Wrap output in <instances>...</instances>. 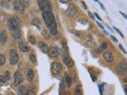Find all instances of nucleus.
Returning a JSON list of instances; mask_svg holds the SVG:
<instances>
[{"instance_id": "obj_1", "label": "nucleus", "mask_w": 127, "mask_h": 95, "mask_svg": "<svg viewBox=\"0 0 127 95\" xmlns=\"http://www.w3.org/2000/svg\"><path fill=\"white\" fill-rule=\"evenodd\" d=\"M42 18L44 22H45L46 26L49 28L50 33L53 35L57 34V22L54 18V15L51 11H45L42 13Z\"/></svg>"}, {"instance_id": "obj_2", "label": "nucleus", "mask_w": 127, "mask_h": 95, "mask_svg": "<svg viewBox=\"0 0 127 95\" xmlns=\"http://www.w3.org/2000/svg\"><path fill=\"white\" fill-rule=\"evenodd\" d=\"M20 19L15 16L13 18H10L7 22V27L9 30L12 33L13 36L15 38L20 37V31H19V25H20Z\"/></svg>"}, {"instance_id": "obj_3", "label": "nucleus", "mask_w": 127, "mask_h": 95, "mask_svg": "<svg viewBox=\"0 0 127 95\" xmlns=\"http://www.w3.org/2000/svg\"><path fill=\"white\" fill-rule=\"evenodd\" d=\"M37 1H38V6L40 10H41L43 12L51 10L52 6L49 0H37Z\"/></svg>"}, {"instance_id": "obj_4", "label": "nucleus", "mask_w": 127, "mask_h": 95, "mask_svg": "<svg viewBox=\"0 0 127 95\" xmlns=\"http://www.w3.org/2000/svg\"><path fill=\"white\" fill-rule=\"evenodd\" d=\"M66 15L69 18H71V19L76 18L77 16H78L77 8L73 5H71L68 8H67V10H66Z\"/></svg>"}, {"instance_id": "obj_5", "label": "nucleus", "mask_w": 127, "mask_h": 95, "mask_svg": "<svg viewBox=\"0 0 127 95\" xmlns=\"http://www.w3.org/2000/svg\"><path fill=\"white\" fill-rule=\"evenodd\" d=\"M117 71L119 74L123 75L127 73V63L125 60L120 62L117 66Z\"/></svg>"}, {"instance_id": "obj_6", "label": "nucleus", "mask_w": 127, "mask_h": 95, "mask_svg": "<svg viewBox=\"0 0 127 95\" xmlns=\"http://www.w3.org/2000/svg\"><path fill=\"white\" fill-rule=\"evenodd\" d=\"M18 61V54L17 50L11 49L10 51V63L12 65L16 64Z\"/></svg>"}, {"instance_id": "obj_7", "label": "nucleus", "mask_w": 127, "mask_h": 95, "mask_svg": "<svg viewBox=\"0 0 127 95\" xmlns=\"http://www.w3.org/2000/svg\"><path fill=\"white\" fill-rule=\"evenodd\" d=\"M85 43L87 44V45L91 48H96V41H95V38L91 36V34H88L85 37Z\"/></svg>"}, {"instance_id": "obj_8", "label": "nucleus", "mask_w": 127, "mask_h": 95, "mask_svg": "<svg viewBox=\"0 0 127 95\" xmlns=\"http://www.w3.org/2000/svg\"><path fill=\"white\" fill-rule=\"evenodd\" d=\"M62 70V65L58 62H53L51 65V71L52 73L54 74H59Z\"/></svg>"}, {"instance_id": "obj_9", "label": "nucleus", "mask_w": 127, "mask_h": 95, "mask_svg": "<svg viewBox=\"0 0 127 95\" xmlns=\"http://www.w3.org/2000/svg\"><path fill=\"white\" fill-rule=\"evenodd\" d=\"M14 8L16 11L19 12L20 14H24L25 13V7L22 5V3L19 1V0H15L13 3Z\"/></svg>"}, {"instance_id": "obj_10", "label": "nucleus", "mask_w": 127, "mask_h": 95, "mask_svg": "<svg viewBox=\"0 0 127 95\" xmlns=\"http://www.w3.org/2000/svg\"><path fill=\"white\" fill-rule=\"evenodd\" d=\"M23 82V77L20 71H16L14 75V85L18 86Z\"/></svg>"}, {"instance_id": "obj_11", "label": "nucleus", "mask_w": 127, "mask_h": 95, "mask_svg": "<svg viewBox=\"0 0 127 95\" xmlns=\"http://www.w3.org/2000/svg\"><path fill=\"white\" fill-rule=\"evenodd\" d=\"M102 55H103V57H104V59H106V61L108 62V63H112L114 61V57L112 52H111V51H109V50L104 51L103 54H102Z\"/></svg>"}, {"instance_id": "obj_12", "label": "nucleus", "mask_w": 127, "mask_h": 95, "mask_svg": "<svg viewBox=\"0 0 127 95\" xmlns=\"http://www.w3.org/2000/svg\"><path fill=\"white\" fill-rule=\"evenodd\" d=\"M48 54H49V56L53 57V58H55V57H57L59 55V51H58V48L57 47H51V48H49V50H48Z\"/></svg>"}, {"instance_id": "obj_13", "label": "nucleus", "mask_w": 127, "mask_h": 95, "mask_svg": "<svg viewBox=\"0 0 127 95\" xmlns=\"http://www.w3.org/2000/svg\"><path fill=\"white\" fill-rule=\"evenodd\" d=\"M63 62L67 67H72L74 66V61L68 56H66L64 58Z\"/></svg>"}, {"instance_id": "obj_14", "label": "nucleus", "mask_w": 127, "mask_h": 95, "mask_svg": "<svg viewBox=\"0 0 127 95\" xmlns=\"http://www.w3.org/2000/svg\"><path fill=\"white\" fill-rule=\"evenodd\" d=\"M38 46L40 48V49H41L43 51V52H45V53L48 52V50H49V47H48V45H46L45 42H43V41L39 42Z\"/></svg>"}, {"instance_id": "obj_15", "label": "nucleus", "mask_w": 127, "mask_h": 95, "mask_svg": "<svg viewBox=\"0 0 127 95\" xmlns=\"http://www.w3.org/2000/svg\"><path fill=\"white\" fill-rule=\"evenodd\" d=\"M36 94V89L33 85H30L27 87V93L26 95H35Z\"/></svg>"}, {"instance_id": "obj_16", "label": "nucleus", "mask_w": 127, "mask_h": 95, "mask_svg": "<svg viewBox=\"0 0 127 95\" xmlns=\"http://www.w3.org/2000/svg\"><path fill=\"white\" fill-rule=\"evenodd\" d=\"M18 45H19V48L21 49L23 52H27V51H30V47L27 45H26V44H24L22 41H20Z\"/></svg>"}, {"instance_id": "obj_17", "label": "nucleus", "mask_w": 127, "mask_h": 95, "mask_svg": "<svg viewBox=\"0 0 127 95\" xmlns=\"http://www.w3.org/2000/svg\"><path fill=\"white\" fill-rule=\"evenodd\" d=\"M34 77V73L32 69H29L27 71V73H26V79L29 82H32V80L33 79Z\"/></svg>"}, {"instance_id": "obj_18", "label": "nucleus", "mask_w": 127, "mask_h": 95, "mask_svg": "<svg viewBox=\"0 0 127 95\" xmlns=\"http://www.w3.org/2000/svg\"><path fill=\"white\" fill-rule=\"evenodd\" d=\"M64 77H65V81H66V83H67V86L68 87V88H70L71 85V82H72L70 74H68V73L66 72L65 74H64Z\"/></svg>"}, {"instance_id": "obj_19", "label": "nucleus", "mask_w": 127, "mask_h": 95, "mask_svg": "<svg viewBox=\"0 0 127 95\" xmlns=\"http://www.w3.org/2000/svg\"><path fill=\"white\" fill-rule=\"evenodd\" d=\"M18 95H26L27 87L26 86H21L18 89Z\"/></svg>"}, {"instance_id": "obj_20", "label": "nucleus", "mask_w": 127, "mask_h": 95, "mask_svg": "<svg viewBox=\"0 0 127 95\" xmlns=\"http://www.w3.org/2000/svg\"><path fill=\"white\" fill-rule=\"evenodd\" d=\"M7 39V35L5 31H1L0 32V42L1 43H5Z\"/></svg>"}, {"instance_id": "obj_21", "label": "nucleus", "mask_w": 127, "mask_h": 95, "mask_svg": "<svg viewBox=\"0 0 127 95\" xmlns=\"http://www.w3.org/2000/svg\"><path fill=\"white\" fill-rule=\"evenodd\" d=\"M74 95H83V90H82V86L80 84H79L75 86Z\"/></svg>"}, {"instance_id": "obj_22", "label": "nucleus", "mask_w": 127, "mask_h": 95, "mask_svg": "<svg viewBox=\"0 0 127 95\" xmlns=\"http://www.w3.org/2000/svg\"><path fill=\"white\" fill-rule=\"evenodd\" d=\"M32 25H35L37 28H38L39 29L41 28V22H40V20L37 18H34L33 21H32Z\"/></svg>"}, {"instance_id": "obj_23", "label": "nucleus", "mask_w": 127, "mask_h": 95, "mask_svg": "<svg viewBox=\"0 0 127 95\" xmlns=\"http://www.w3.org/2000/svg\"><path fill=\"white\" fill-rule=\"evenodd\" d=\"M107 48V44L106 42H102L100 46L98 47V53H101L102 51H103V50H105L106 48Z\"/></svg>"}, {"instance_id": "obj_24", "label": "nucleus", "mask_w": 127, "mask_h": 95, "mask_svg": "<svg viewBox=\"0 0 127 95\" xmlns=\"http://www.w3.org/2000/svg\"><path fill=\"white\" fill-rule=\"evenodd\" d=\"M30 61L33 63H37V58H36V55L34 54H31L30 55Z\"/></svg>"}, {"instance_id": "obj_25", "label": "nucleus", "mask_w": 127, "mask_h": 95, "mask_svg": "<svg viewBox=\"0 0 127 95\" xmlns=\"http://www.w3.org/2000/svg\"><path fill=\"white\" fill-rule=\"evenodd\" d=\"M6 62V59L2 55H0V67L2 66Z\"/></svg>"}, {"instance_id": "obj_26", "label": "nucleus", "mask_w": 127, "mask_h": 95, "mask_svg": "<svg viewBox=\"0 0 127 95\" xmlns=\"http://www.w3.org/2000/svg\"><path fill=\"white\" fill-rule=\"evenodd\" d=\"M29 41L32 45H36V39L33 36H30V37H29Z\"/></svg>"}, {"instance_id": "obj_27", "label": "nucleus", "mask_w": 127, "mask_h": 95, "mask_svg": "<svg viewBox=\"0 0 127 95\" xmlns=\"http://www.w3.org/2000/svg\"><path fill=\"white\" fill-rule=\"evenodd\" d=\"M42 35H43L45 37H46L47 39H49V38L50 37V34H49V33L48 31H46V30H44V31L42 32Z\"/></svg>"}, {"instance_id": "obj_28", "label": "nucleus", "mask_w": 127, "mask_h": 95, "mask_svg": "<svg viewBox=\"0 0 127 95\" xmlns=\"http://www.w3.org/2000/svg\"><path fill=\"white\" fill-rule=\"evenodd\" d=\"M70 76L71 78V79H73L74 81H75V78H76V76H75V71H72L70 72Z\"/></svg>"}, {"instance_id": "obj_29", "label": "nucleus", "mask_w": 127, "mask_h": 95, "mask_svg": "<svg viewBox=\"0 0 127 95\" xmlns=\"http://www.w3.org/2000/svg\"><path fill=\"white\" fill-rule=\"evenodd\" d=\"M4 77L6 78V79L8 81L9 80V79L10 78V71H6L5 72V74H4Z\"/></svg>"}, {"instance_id": "obj_30", "label": "nucleus", "mask_w": 127, "mask_h": 95, "mask_svg": "<svg viewBox=\"0 0 127 95\" xmlns=\"http://www.w3.org/2000/svg\"><path fill=\"white\" fill-rule=\"evenodd\" d=\"M71 33H72L73 34H75V36H77V37H81V32H79V31H71Z\"/></svg>"}, {"instance_id": "obj_31", "label": "nucleus", "mask_w": 127, "mask_h": 95, "mask_svg": "<svg viewBox=\"0 0 127 95\" xmlns=\"http://www.w3.org/2000/svg\"><path fill=\"white\" fill-rule=\"evenodd\" d=\"M7 80L4 76H0V82L1 83H5Z\"/></svg>"}, {"instance_id": "obj_32", "label": "nucleus", "mask_w": 127, "mask_h": 95, "mask_svg": "<svg viewBox=\"0 0 127 95\" xmlns=\"http://www.w3.org/2000/svg\"><path fill=\"white\" fill-rule=\"evenodd\" d=\"M60 2H61V3L69 4V3H71V0H60Z\"/></svg>"}, {"instance_id": "obj_33", "label": "nucleus", "mask_w": 127, "mask_h": 95, "mask_svg": "<svg viewBox=\"0 0 127 95\" xmlns=\"http://www.w3.org/2000/svg\"><path fill=\"white\" fill-rule=\"evenodd\" d=\"M118 47H119V48H120V50H121V51H123V52H124L125 54H126V50L124 49V48H123V47H122V45H119V46H118Z\"/></svg>"}, {"instance_id": "obj_34", "label": "nucleus", "mask_w": 127, "mask_h": 95, "mask_svg": "<svg viewBox=\"0 0 127 95\" xmlns=\"http://www.w3.org/2000/svg\"><path fill=\"white\" fill-rule=\"evenodd\" d=\"M114 29L115 30H116L119 34H120V36H121L122 37H124V36H123V34L122 33V32H121V31H119V29H117V28H115V27L114 28Z\"/></svg>"}, {"instance_id": "obj_35", "label": "nucleus", "mask_w": 127, "mask_h": 95, "mask_svg": "<svg viewBox=\"0 0 127 95\" xmlns=\"http://www.w3.org/2000/svg\"><path fill=\"white\" fill-rule=\"evenodd\" d=\"M63 46H64V49L66 50V51H68V48H67V46L66 42H63Z\"/></svg>"}, {"instance_id": "obj_36", "label": "nucleus", "mask_w": 127, "mask_h": 95, "mask_svg": "<svg viewBox=\"0 0 127 95\" xmlns=\"http://www.w3.org/2000/svg\"><path fill=\"white\" fill-rule=\"evenodd\" d=\"M81 4H82V6L83 7V9H84V10H87V6H86V4H85L84 2H82Z\"/></svg>"}, {"instance_id": "obj_37", "label": "nucleus", "mask_w": 127, "mask_h": 95, "mask_svg": "<svg viewBox=\"0 0 127 95\" xmlns=\"http://www.w3.org/2000/svg\"><path fill=\"white\" fill-rule=\"evenodd\" d=\"M110 37H111V39H112V40H113V41H114L115 43H117V42H118V40H117L116 38H115V37H114V36L111 35V36H110Z\"/></svg>"}, {"instance_id": "obj_38", "label": "nucleus", "mask_w": 127, "mask_h": 95, "mask_svg": "<svg viewBox=\"0 0 127 95\" xmlns=\"http://www.w3.org/2000/svg\"><path fill=\"white\" fill-rule=\"evenodd\" d=\"M4 3H5L4 2H1V5L3 6H5V7H7L8 9H9V6H8V4H4Z\"/></svg>"}, {"instance_id": "obj_39", "label": "nucleus", "mask_w": 127, "mask_h": 95, "mask_svg": "<svg viewBox=\"0 0 127 95\" xmlns=\"http://www.w3.org/2000/svg\"><path fill=\"white\" fill-rule=\"evenodd\" d=\"M64 83H63V82H61V90H63L64 89Z\"/></svg>"}, {"instance_id": "obj_40", "label": "nucleus", "mask_w": 127, "mask_h": 95, "mask_svg": "<svg viewBox=\"0 0 127 95\" xmlns=\"http://www.w3.org/2000/svg\"><path fill=\"white\" fill-rule=\"evenodd\" d=\"M96 22V23H97V25H98L99 27H100V28H101V29H104V27H103V26H102V25H101V24H100V23H99L98 22Z\"/></svg>"}, {"instance_id": "obj_41", "label": "nucleus", "mask_w": 127, "mask_h": 95, "mask_svg": "<svg viewBox=\"0 0 127 95\" xmlns=\"http://www.w3.org/2000/svg\"><path fill=\"white\" fill-rule=\"evenodd\" d=\"M88 15L90 16V18L92 19V20H95V18H94V16H93V14L91 13V12H88Z\"/></svg>"}, {"instance_id": "obj_42", "label": "nucleus", "mask_w": 127, "mask_h": 95, "mask_svg": "<svg viewBox=\"0 0 127 95\" xmlns=\"http://www.w3.org/2000/svg\"><path fill=\"white\" fill-rule=\"evenodd\" d=\"M119 13H120L122 16H123V17H124L125 18H126L127 19V15L126 14H124V13H123V12H121V11H119Z\"/></svg>"}, {"instance_id": "obj_43", "label": "nucleus", "mask_w": 127, "mask_h": 95, "mask_svg": "<svg viewBox=\"0 0 127 95\" xmlns=\"http://www.w3.org/2000/svg\"><path fill=\"white\" fill-rule=\"evenodd\" d=\"M95 16H96V18L99 20V21H102V18L99 17V16L98 15V14H96V13H95Z\"/></svg>"}, {"instance_id": "obj_44", "label": "nucleus", "mask_w": 127, "mask_h": 95, "mask_svg": "<svg viewBox=\"0 0 127 95\" xmlns=\"http://www.w3.org/2000/svg\"><path fill=\"white\" fill-rule=\"evenodd\" d=\"M124 90H125V93H126V95H127V84L124 86Z\"/></svg>"}, {"instance_id": "obj_45", "label": "nucleus", "mask_w": 127, "mask_h": 95, "mask_svg": "<svg viewBox=\"0 0 127 95\" xmlns=\"http://www.w3.org/2000/svg\"><path fill=\"white\" fill-rule=\"evenodd\" d=\"M98 3H99V5H100V6L102 7V9L103 10H105V7L103 6V5H102V4L101 2H98Z\"/></svg>"}, {"instance_id": "obj_46", "label": "nucleus", "mask_w": 127, "mask_h": 95, "mask_svg": "<svg viewBox=\"0 0 127 95\" xmlns=\"http://www.w3.org/2000/svg\"><path fill=\"white\" fill-rule=\"evenodd\" d=\"M123 82H126V83H127V76L124 78V79H123Z\"/></svg>"}, {"instance_id": "obj_47", "label": "nucleus", "mask_w": 127, "mask_h": 95, "mask_svg": "<svg viewBox=\"0 0 127 95\" xmlns=\"http://www.w3.org/2000/svg\"><path fill=\"white\" fill-rule=\"evenodd\" d=\"M103 33H105L106 35H109V33H107V32H106V30H104V29H103Z\"/></svg>"}, {"instance_id": "obj_48", "label": "nucleus", "mask_w": 127, "mask_h": 95, "mask_svg": "<svg viewBox=\"0 0 127 95\" xmlns=\"http://www.w3.org/2000/svg\"><path fill=\"white\" fill-rule=\"evenodd\" d=\"M95 2H96V1H97V0H95Z\"/></svg>"}, {"instance_id": "obj_49", "label": "nucleus", "mask_w": 127, "mask_h": 95, "mask_svg": "<svg viewBox=\"0 0 127 95\" xmlns=\"http://www.w3.org/2000/svg\"><path fill=\"white\" fill-rule=\"evenodd\" d=\"M7 1H10V0H7Z\"/></svg>"}, {"instance_id": "obj_50", "label": "nucleus", "mask_w": 127, "mask_h": 95, "mask_svg": "<svg viewBox=\"0 0 127 95\" xmlns=\"http://www.w3.org/2000/svg\"><path fill=\"white\" fill-rule=\"evenodd\" d=\"M0 15H1V14H0ZM0 17H1V16H0Z\"/></svg>"}, {"instance_id": "obj_51", "label": "nucleus", "mask_w": 127, "mask_h": 95, "mask_svg": "<svg viewBox=\"0 0 127 95\" xmlns=\"http://www.w3.org/2000/svg\"><path fill=\"white\" fill-rule=\"evenodd\" d=\"M75 1H76V0H75Z\"/></svg>"}, {"instance_id": "obj_52", "label": "nucleus", "mask_w": 127, "mask_h": 95, "mask_svg": "<svg viewBox=\"0 0 127 95\" xmlns=\"http://www.w3.org/2000/svg\"><path fill=\"white\" fill-rule=\"evenodd\" d=\"M0 95H1V94H0Z\"/></svg>"}]
</instances>
